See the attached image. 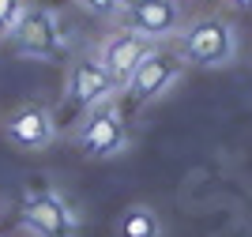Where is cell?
I'll list each match as a JSON object with an SVG mask.
<instances>
[{
	"label": "cell",
	"instance_id": "8",
	"mask_svg": "<svg viewBox=\"0 0 252 237\" xmlns=\"http://www.w3.org/2000/svg\"><path fill=\"white\" fill-rule=\"evenodd\" d=\"M23 218H27V226H34L42 237H68L75 226L72 211L61 203L57 196H38L27 203V211H23Z\"/></svg>",
	"mask_w": 252,
	"mask_h": 237
},
{
	"label": "cell",
	"instance_id": "10",
	"mask_svg": "<svg viewBox=\"0 0 252 237\" xmlns=\"http://www.w3.org/2000/svg\"><path fill=\"white\" fill-rule=\"evenodd\" d=\"M121 237H162V222L151 207H128L125 218H121V226H117Z\"/></svg>",
	"mask_w": 252,
	"mask_h": 237
},
{
	"label": "cell",
	"instance_id": "1",
	"mask_svg": "<svg viewBox=\"0 0 252 237\" xmlns=\"http://www.w3.org/2000/svg\"><path fill=\"white\" fill-rule=\"evenodd\" d=\"M177 49L196 68H226L237 57V31L222 15H200L177 31Z\"/></svg>",
	"mask_w": 252,
	"mask_h": 237
},
{
	"label": "cell",
	"instance_id": "5",
	"mask_svg": "<svg viewBox=\"0 0 252 237\" xmlns=\"http://www.w3.org/2000/svg\"><path fill=\"white\" fill-rule=\"evenodd\" d=\"M4 135H8V143L19 147V151H42L45 143H53L57 128H53V117L45 113V109L23 105V109H15V113L4 121Z\"/></svg>",
	"mask_w": 252,
	"mask_h": 237
},
{
	"label": "cell",
	"instance_id": "4",
	"mask_svg": "<svg viewBox=\"0 0 252 237\" xmlns=\"http://www.w3.org/2000/svg\"><path fill=\"white\" fill-rule=\"evenodd\" d=\"M147 53H151V41L147 38H139V34H132V31H117V34H109V38L98 45L94 61L113 75L117 87H125V79L136 72V64L143 61Z\"/></svg>",
	"mask_w": 252,
	"mask_h": 237
},
{
	"label": "cell",
	"instance_id": "6",
	"mask_svg": "<svg viewBox=\"0 0 252 237\" xmlns=\"http://www.w3.org/2000/svg\"><path fill=\"white\" fill-rule=\"evenodd\" d=\"M11 38H15V45H19L27 57H45V53H53V45H57V19H53L49 8H27V15H23V23L11 31Z\"/></svg>",
	"mask_w": 252,
	"mask_h": 237
},
{
	"label": "cell",
	"instance_id": "3",
	"mask_svg": "<svg viewBox=\"0 0 252 237\" xmlns=\"http://www.w3.org/2000/svg\"><path fill=\"white\" fill-rule=\"evenodd\" d=\"M128 11V31L139 38H169L181 31V4L177 0H132L125 4Z\"/></svg>",
	"mask_w": 252,
	"mask_h": 237
},
{
	"label": "cell",
	"instance_id": "14",
	"mask_svg": "<svg viewBox=\"0 0 252 237\" xmlns=\"http://www.w3.org/2000/svg\"><path fill=\"white\" fill-rule=\"evenodd\" d=\"M177 4H189V0H177Z\"/></svg>",
	"mask_w": 252,
	"mask_h": 237
},
{
	"label": "cell",
	"instance_id": "11",
	"mask_svg": "<svg viewBox=\"0 0 252 237\" xmlns=\"http://www.w3.org/2000/svg\"><path fill=\"white\" fill-rule=\"evenodd\" d=\"M31 4H23V0H0V38H11V31L23 23Z\"/></svg>",
	"mask_w": 252,
	"mask_h": 237
},
{
	"label": "cell",
	"instance_id": "13",
	"mask_svg": "<svg viewBox=\"0 0 252 237\" xmlns=\"http://www.w3.org/2000/svg\"><path fill=\"white\" fill-rule=\"evenodd\" d=\"M230 8H237V11H252V0H226Z\"/></svg>",
	"mask_w": 252,
	"mask_h": 237
},
{
	"label": "cell",
	"instance_id": "12",
	"mask_svg": "<svg viewBox=\"0 0 252 237\" xmlns=\"http://www.w3.org/2000/svg\"><path fill=\"white\" fill-rule=\"evenodd\" d=\"M75 4H83V8L98 11V15H109V11H121V8H125V0H75Z\"/></svg>",
	"mask_w": 252,
	"mask_h": 237
},
{
	"label": "cell",
	"instance_id": "9",
	"mask_svg": "<svg viewBox=\"0 0 252 237\" xmlns=\"http://www.w3.org/2000/svg\"><path fill=\"white\" fill-rule=\"evenodd\" d=\"M79 143H83L91 155L105 158V155H113V151L125 147V124H121L117 113H102V117H94V121H87Z\"/></svg>",
	"mask_w": 252,
	"mask_h": 237
},
{
	"label": "cell",
	"instance_id": "7",
	"mask_svg": "<svg viewBox=\"0 0 252 237\" xmlns=\"http://www.w3.org/2000/svg\"><path fill=\"white\" fill-rule=\"evenodd\" d=\"M117 91L113 75L105 72L98 61H83L72 68V79H68V98H72L75 105H98L102 98H109V94Z\"/></svg>",
	"mask_w": 252,
	"mask_h": 237
},
{
	"label": "cell",
	"instance_id": "2",
	"mask_svg": "<svg viewBox=\"0 0 252 237\" xmlns=\"http://www.w3.org/2000/svg\"><path fill=\"white\" fill-rule=\"evenodd\" d=\"M177 79H181V57L151 45V53L136 64V72L125 79V91L132 94V98H139V102H155V98H162Z\"/></svg>",
	"mask_w": 252,
	"mask_h": 237
}]
</instances>
